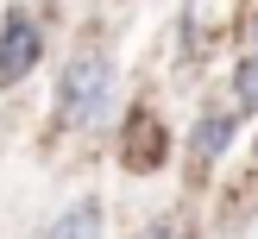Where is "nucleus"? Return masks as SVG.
Masks as SVG:
<instances>
[{
  "label": "nucleus",
  "mask_w": 258,
  "mask_h": 239,
  "mask_svg": "<svg viewBox=\"0 0 258 239\" xmlns=\"http://www.w3.org/2000/svg\"><path fill=\"white\" fill-rule=\"evenodd\" d=\"M113 113V57L107 50H82L70 69L57 75V120L63 126H101Z\"/></svg>",
  "instance_id": "nucleus-1"
},
{
  "label": "nucleus",
  "mask_w": 258,
  "mask_h": 239,
  "mask_svg": "<svg viewBox=\"0 0 258 239\" xmlns=\"http://www.w3.org/2000/svg\"><path fill=\"white\" fill-rule=\"evenodd\" d=\"M38 57H44V25H38L32 13L13 7V13H7V25H0V82L19 88L25 75L38 69Z\"/></svg>",
  "instance_id": "nucleus-2"
},
{
  "label": "nucleus",
  "mask_w": 258,
  "mask_h": 239,
  "mask_svg": "<svg viewBox=\"0 0 258 239\" xmlns=\"http://www.w3.org/2000/svg\"><path fill=\"white\" fill-rule=\"evenodd\" d=\"M233 132H239V107H221V101H214V107H202L196 126H189V164H202V170H208V164L233 145Z\"/></svg>",
  "instance_id": "nucleus-3"
},
{
  "label": "nucleus",
  "mask_w": 258,
  "mask_h": 239,
  "mask_svg": "<svg viewBox=\"0 0 258 239\" xmlns=\"http://www.w3.org/2000/svg\"><path fill=\"white\" fill-rule=\"evenodd\" d=\"M44 239H101V201H95V195L70 201V208L50 220V233H44Z\"/></svg>",
  "instance_id": "nucleus-4"
},
{
  "label": "nucleus",
  "mask_w": 258,
  "mask_h": 239,
  "mask_svg": "<svg viewBox=\"0 0 258 239\" xmlns=\"http://www.w3.org/2000/svg\"><path fill=\"white\" fill-rule=\"evenodd\" d=\"M233 107L246 113V120L258 113V50H246V57L233 63Z\"/></svg>",
  "instance_id": "nucleus-5"
},
{
  "label": "nucleus",
  "mask_w": 258,
  "mask_h": 239,
  "mask_svg": "<svg viewBox=\"0 0 258 239\" xmlns=\"http://www.w3.org/2000/svg\"><path fill=\"white\" fill-rule=\"evenodd\" d=\"M158 151H164V132H158V120H151V113H139V126H133V145H126V157H133L139 170H151V164H158Z\"/></svg>",
  "instance_id": "nucleus-6"
},
{
  "label": "nucleus",
  "mask_w": 258,
  "mask_h": 239,
  "mask_svg": "<svg viewBox=\"0 0 258 239\" xmlns=\"http://www.w3.org/2000/svg\"><path fill=\"white\" fill-rule=\"evenodd\" d=\"M139 239H183V233H176L170 220H158V226H145V233H139Z\"/></svg>",
  "instance_id": "nucleus-7"
},
{
  "label": "nucleus",
  "mask_w": 258,
  "mask_h": 239,
  "mask_svg": "<svg viewBox=\"0 0 258 239\" xmlns=\"http://www.w3.org/2000/svg\"><path fill=\"white\" fill-rule=\"evenodd\" d=\"M246 38H252V50H258V19H252V32H246Z\"/></svg>",
  "instance_id": "nucleus-8"
}]
</instances>
